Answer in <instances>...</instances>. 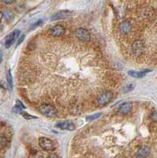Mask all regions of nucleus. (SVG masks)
Here are the masks:
<instances>
[{
  "mask_svg": "<svg viewBox=\"0 0 157 158\" xmlns=\"http://www.w3.org/2000/svg\"><path fill=\"white\" fill-rule=\"evenodd\" d=\"M39 112L42 115H45L47 117H50V118H54L56 117L58 115V111L56 108V107H54L53 105L49 104H43L40 105L39 108Z\"/></svg>",
  "mask_w": 157,
  "mask_h": 158,
  "instance_id": "1",
  "label": "nucleus"
},
{
  "mask_svg": "<svg viewBox=\"0 0 157 158\" xmlns=\"http://www.w3.org/2000/svg\"><path fill=\"white\" fill-rule=\"evenodd\" d=\"M39 145L45 151L52 152V151L56 149V145H55V143L51 139H49L48 138H44V137L39 138Z\"/></svg>",
  "mask_w": 157,
  "mask_h": 158,
  "instance_id": "2",
  "label": "nucleus"
},
{
  "mask_svg": "<svg viewBox=\"0 0 157 158\" xmlns=\"http://www.w3.org/2000/svg\"><path fill=\"white\" fill-rule=\"evenodd\" d=\"M113 97H114V94H113L112 92L111 91H106L104 92L103 94H100L98 97V104L100 106H104L106 105L108 103L111 102L112 101Z\"/></svg>",
  "mask_w": 157,
  "mask_h": 158,
  "instance_id": "3",
  "label": "nucleus"
},
{
  "mask_svg": "<svg viewBox=\"0 0 157 158\" xmlns=\"http://www.w3.org/2000/svg\"><path fill=\"white\" fill-rule=\"evenodd\" d=\"M145 51V44L141 40H138L134 42L132 44V52L136 57H139L144 53Z\"/></svg>",
  "mask_w": 157,
  "mask_h": 158,
  "instance_id": "4",
  "label": "nucleus"
},
{
  "mask_svg": "<svg viewBox=\"0 0 157 158\" xmlns=\"http://www.w3.org/2000/svg\"><path fill=\"white\" fill-rule=\"evenodd\" d=\"M75 36L81 41L86 42L89 41L91 39V34H90L89 31L85 29H83V28L77 29L75 31Z\"/></svg>",
  "mask_w": 157,
  "mask_h": 158,
  "instance_id": "5",
  "label": "nucleus"
},
{
  "mask_svg": "<svg viewBox=\"0 0 157 158\" xmlns=\"http://www.w3.org/2000/svg\"><path fill=\"white\" fill-rule=\"evenodd\" d=\"M20 32L21 31L18 30V29H15V30L13 31L11 33H10L6 37L5 40V46L6 48H9L12 46L14 42L16 41V40L18 39V36H20Z\"/></svg>",
  "mask_w": 157,
  "mask_h": 158,
  "instance_id": "6",
  "label": "nucleus"
},
{
  "mask_svg": "<svg viewBox=\"0 0 157 158\" xmlns=\"http://www.w3.org/2000/svg\"><path fill=\"white\" fill-rule=\"evenodd\" d=\"M56 127L57 128H59V129L70 131H73L76 128V126H75V124L73 122L68 120L62 121V122L58 123L56 124Z\"/></svg>",
  "mask_w": 157,
  "mask_h": 158,
  "instance_id": "7",
  "label": "nucleus"
},
{
  "mask_svg": "<svg viewBox=\"0 0 157 158\" xmlns=\"http://www.w3.org/2000/svg\"><path fill=\"white\" fill-rule=\"evenodd\" d=\"M50 34L53 36H56V37H59V36H63L66 32V29H65L64 26L61 25H57L53 26L52 28H51L50 30H49Z\"/></svg>",
  "mask_w": 157,
  "mask_h": 158,
  "instance_id": "8",
  "label": "nucleus"
},
{
  "mask_svg": "<svg viewBox=\"0 0 157 158\" xmlns=\"http://www.w3.org/2000/svg\"><path fill=\"white\" fill-rule=\"evenodd\" d=\"M72 12L70 10H61L52 15L51 17V20L52 21H58V20L66 19V18H70Z\"/></svg>",
  "mask_w": 157,
  "mask_h": 158,
  "instance_id": "9",
  "label": "nucleus"
},
{
  "mask_svg": "<svg viewBox=\"0 0 157 158\" xmlns=\"http://www.w3.org/2000/svg\"><path fill=\"white\" fill-rule=\"evenodd\" d=\"M133 104L130 102H125L122 104L118 108V112L122 115H127L132 111Z\"/></svg>",
  "mask_w": 157,
  "mask_h": 158,
  "instance_id": "10",
  "label": "nucleus"
},
{
  "mask_svg": "<svg viewBox=\"0 0 157 158\" xmlns=\"http://www.w3.org/2000/svg\"><path fill=\"white\" fill-rule=\"evenodd\" d=\"M152 72L151 70H142L140 71H136V70H130L128 72V74L133 77H136V78H141V77H144L146 76L148 73Z\"/></svg>",
  "mask_w": 157,
  "mask_h": 158,
  "instance_id": "11",
  "label": "nucleus"
},
{
  "mask_svg": "<svg viewBox=\"0 0 157 158\" xmlns=\"http://www.w3.org/2000/svg\"><path fill=\"white\" fill-rule=\"evenodd\" d=\"M131 29H132V25L130 22L126 21V22H122L119 25V30L122 34H128Z\"/></svg>",
  "mask_w": 157,
  "mask_h": 158,
  "instance_id": "12",
  "label": "nucleus"
},
{
  "mask_svg": "<svg viewBox=\"0 0 157 158\" xmlns=\"http://www.w3.org/2000/svg\"><path fill=\"white\" fill-rule=\"evenodd\" d=\"M150 149L148 146H143L139 149L138 153V157H146L149 155Z\"/></svg>",
  "mask_w": 157,
  "mask_h": 158,
  "instance_id": "13",
  "label": "nucleus"
},
{
  "mask_svg": "<svg viewBox=\"0 0 157 158\" xmlns=\"http://www.w3.org/2000/svg\"><path fill=\"white\" fill-rule=\"evenodd\" d=\"M25 108V106H24L22 103L19 101H17V104L14 106L13 111H14L15 113H22V110Z\"/></svg>",
  "mask_w": 157,
  "mask_h": 158,
  "instance_id": "14",
  "label": "nucleus"
},
{
  "mask_svg": "<svg viewBox=\"0 0 157 158\" xmlns=\"http://www.w3.org/2000/svg\"><path fill=\"white\" fill-rule=\"evenodd\" d=\"M9 144V141L5 137H0V149H5Z\"/></svg>",
  "mask_w": 157,
  "mask_h": 158,
  "instance_id": "15",
  "label": "nucleus"
},
{
  "mask_svg": "<svg viewBox=\"0 0 157 158\" xmlns=\"http://www.w3.org/2000/svg\"><path fill=\"white\" fill-rule=\"evenodd\" d=\"M6 81H7V84L9 85L10 89H13V77L12 74H11L10 70H9L7 71V74H6Z\"/></svg>",
  "mask_w": 157,
  "mask_h": 158,
  "instance_id": "16",
  "label": "nucleus"
},
{
  "mask_svg": "<svg viewBox=\"0 0 157 158\" xmlns=\"http://www.w3.org/2000/svg\"><path fill=\"white\" fill-rule=\"evenodd\" d=\"M103 114L101 112H98V113H96V114H93V115H88L86 117V120L87 121H93V120H96L97 118H100V116H102Z\"/></svg>",
  "mask_w": 157,
  "mask_h": 158,
  "instance_id": "17",
  "label": "nucleus"
},
{
  "mask_svg": "<svg viewBox=\"0 0 157 158\" xmlns=\"http://www.w3.org/2000/svg\"><path fill=\"white\" fill-rule=\"evenodd\" d=\"M3 18L8 21H12L13 18H14V15L10 10H5L3 13Z\"/></svg>",
  "mask_w": 157,
  "mask_h": 158,
  "instance_id": "18",
  "label": "nucleus"
},
{
  "mask_svg": "<svg viewBox=\"0 0 157 158\" xmlns=\"http://www.w3.org/2000/svg\"><path fill=\"white\" fill-rule=\"evenodd\" d=\"M42 23H43V21H42V20H38L37 22H36L35 23L32 24V25H31L30 30H33V29L38 28L39 26H40V25H42Z\"/></svg>",
  "mask_w": 157,
  "mask_h": 158,
  "instance_id": "19",
  "label": "nucleus"
},
{
  "mask_svg": "<svg viewBox=\"0 0 157 158\" xmlns=\"http://www.w3.org/2000/svg\"><path fill=\"white\" fill-rule=\"evenodd\" d=\"M22 115H23V117L25 118H26V119H32V118H36V117L35 116H32V115H29V113H26V112H22Z\"/></svg>",
  "mask_w": 157,
  "mask_h": 158,
  "instance_id": "20",
  "label": "nucleus"
},
{
  "mask_svg": "<svg viewBox=\"0 0 157 158\" xmlns=\"http://www.w3.org/2000/svg\"><path fill=\"white\" fill-rule=\"evenodd\" d=\"M2 2H4V3L6 4H11L12 2H14L15 1V0H1Z\"/></svg>",
  "mask_w": 157,
  "mask_h": 158,
  "instance_id": "21",
  "label": "nucleus"
},
{
  "mask_svg": "<svg viewBox=\"0 0 157 158\" xmlns=\"http://www.w3.org/2000/svg\"><path fill=\"white\" fill-rule=\"evenodd\" d=\"M24 38H25V35H22V36H21V37L19 38V40H18V44H17L18 45H19L20 44L22 43V41H23L24 40Z\"/></svg>",
  "mask_w": 157,
  "mask_h": 158,
  "instance_id": "22",
  "label": "nucleus"
},
{
  "mask_svg": "<svg viewBox=\"0 0 157 158\" xmlns=\"http://www.w3.org/2000/svg\"><path fill=\"white\" fill-rule=\"evenodd\" d=\"M2 61V52L0 51V64H1Z\"/></svg>",
  "mask_w": 157,
  "mask_h": 158,
  "instance_id": "23",
  "label": "nucleus"
},
{
  "mask_svg": "<svg viewBox=\"0 0 157 158\" xmlns=\"http://www.w3.org/2000/svg\"><path fill=\"white\" fill-rule=\"evenodd\" d=\"M2 18H3V13L0 12V22L2 20Z\"/></svg>",
  "mask_w": 157,
  "mask_h": 158,
  "instance_id": "24",
  "label": "nucleus"
}]
</instances>
